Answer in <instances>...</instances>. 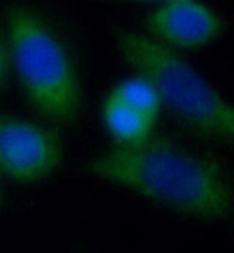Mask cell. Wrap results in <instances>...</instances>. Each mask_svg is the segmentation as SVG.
I'll return each mask as SVG.
<instances>
[{
    "label": "cell",
    "instance_id": "obj_1",
    "mask_svg": "<svg viewBox=\"0 0 234 253\" xmlns=\"http://www.w3.org/2000/svg\"><path fill=\"white\" fill-rule=\"evenodd\" d=\"M83 173L186 217L224 219L233 207L232 183L215 158L161 136L104 151Z\"/></svg>",
    "mask_w": 234,
    "mask_h": 253
},
{
    "label": "cell",
    "instance_id": "obj_2",
    "mask_svg": "<svg viewBox=\"0 0 234 253\" xmlns=\"http://www.w3.org/2000/svg\"><path fill=\"white\" fill-rule=\"evenodd\" d=\"M116 45L136 76L156 88L161 106L202 136L218 142L233 141L232 103L180 54L135 31H118Z\"/></svg>",
    "mask_w": 234,
    "mask_h": 253
},
{
    "label": "cell",
    "instance_id": "obj_3",
    "mask_svg": "<svg viewBox=\"0 0 234 253\" xmlns=\"http://www.w3.org/2000/svg\"><path fill=\"white\" fill-rule=\"evenodd\" d=\"M6 34L16 78L33 107L59 125L77 122L83 104L80 78L53 27L27 7H12Z\"/></svg>",
    "mask_w": 234,
    "mask_h": 253
},
{
    "label": "cell",
    "instance_id": "obj_4",
    "mask_svg": "<svg viewBox=\"0 0 234 253\" xmlns=\"http://www.w3.org/2000/svg\"><path fill=\"white\" fill-rule=\"evenodd\" d=\"M63 161V142L42 125L0 116V174L18 183H37L54 174Z\"/></svg>",
    "mask_w": 234,
    "mask_h": 253
},
{
    "label": "cell",
    "instance_id": "obj_5",
    "mask_svg": "<svg viewBox=\"0 0 234 253\" xmlns=\"http://www.w3.org/2000/svg\"><path fill=\"white\" fill-rule=\"evenodd\" d=\"M147 36L171 50H195L209 45L224 31L221 16L196 0H165L148 13Z\"/></svg>",
    "mask_w": 234,
    "mask_h": 253
},
{
    "label": "cell",
    "instance_id": "obj_6",
    "mask_svg": "<svg viewBox=\"0 0 234 253\" xmlns=\"http://www.w3.org/2000/svg\"><path fill=\"white\" fill-rule=\"evenodd\" d=\"M103 120L109 133L121 146L141 144L151 138L156 122L154 117L121 106L110 97L103 106Z\"/></svg>",
    "mask_w": 234,
    "mask_h": 253
},
{
    "label": "cell",
    "instance_id": "obj_7",
    "mask_svg": "<svg viewBox=\"0 0 234 253\" xmlns=\"http://www.w3.org/2000/svg\"><path fill=\"white\" fill-rule=\"evenodd\" d=\"M116 103L156 119L161 110V100L156 88L144 78L133 76L116 85L107 95Z\"/></svg>",
    "mask_w": 234,
    "mask_h": 253
},
{
    "label": "cell",
    "instance_id": "obj_8",
    "mask_svg": "<svg viewBox=\"0 0 234 253\" xmlns=\"http://www.w3.org/2000/svg\"><path fill=\"white\" fill-rule=\"evenodd\" d=\"M3 69H4V54H3V50L0 45V79L3 76Z\"/></svg>",
    "mask_w": 234,
    "mask_h": 253
}]
</instances>
